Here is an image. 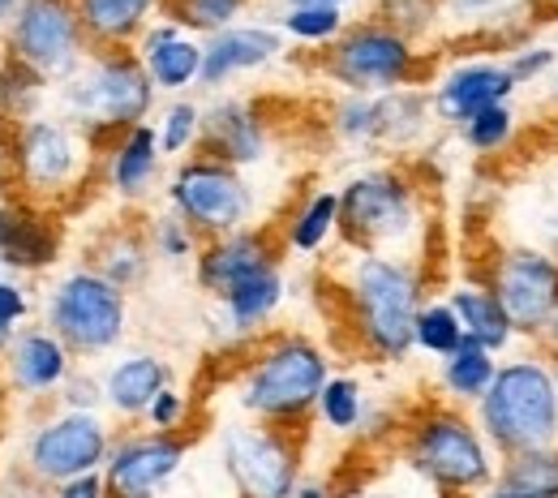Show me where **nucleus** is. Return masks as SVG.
Wrapping results in <instances>:
<instances>
[{"instance_id": "47", "label": "nucleus", "mask_w": 558, "mask_h": 498, "mask_svg": "<svg viewBox=\"0 0 558 498\" xmlns=\"http://www.w3.org/2000/svg\"><path fill=\"white\" fill-rule=\"evenodd\" d=\"M546 232H550V241H555V258H558V211L550 215V223H546Z\"/></svg>"}, {"instance_id": "48", "label": "nucleus", "mask_w": 558, "mask_h": 498, "mask_svg": "<svg viewBox=\"0 0 558 498\" xmlns=\"http://www.w3.org/2000/svg\"><path fill=\"white\" fill-rule=\"evenodd\" d=\"M486 498H529V495H515V490H502V486H494Z\"/></svg>"}, {"instance_id": "38", "label": "nucleus", "mask_w": 558, "mask_h": 498, "mask_svg": "<svg viewBox=\"0 0 558 498\" xmlns=\"http://www.w3.org/2000/svg\"><path fill=\"white\" fill-rule=\"evenodd\" d=\"M155 245H159L163 258H190V254H194V228H190L181 215H168V219H159V228H155Z\"/></svg>"}, {"instance_id": "4", "label": "nucleus", "mask_w": 558, "mask_h": 498, "mask_svg": "<svg viewBox=\"0 0 558 498\" xmlns=\"http://www.w3.org/2000/svg\"><path fill=\"white\" fill-rule=\"evenodd\" d=\"M323 387H327V356L301 336H283L254 361L241 400L250 413L267 422H288L310 413Z\"/></svg>"}, {"instance_id": "23", "label": "nucleus", "mask_w": 558, "mask_h": 498, "mask_svg": "<svg viewBox=\"0 0 558 498\" xmlns=\"http://www.w3.org/2000/svg\"><path fill=\"white\" fill-rule=\"evenodd\" d=\"M451 309L460 314V327H464V340L482 344L489 353H502L515 336V323L507 318L502 301L494 296V288L482 284H460L451 292Z\"/></svg>"}, {"instance_id": "25", "label": "nucleus", "mask_w": 558, "mask_h": 498, "mask_svg": "<svg viewBox=\"0 0 558 498\" xmlns=\"http://www.w3.org/2000/svg\"><path fill=\"white\" fill-rule=\"evenodd\" d=\"M279 296H283V280H279V267L271 263V267L236 280L219 301H223V309H228L236 331H254V327H263L276 314Z\"/></svg>"}, {"instance_id": "36", "label": "nucleus", "mask_w": 558, "mask_h": 498, "mask_svg": "<svg viewBox=\"0 0 558 498\" xmlns=\"http://www.w3.org/2000/svg\"><path fill=\"white\" fill-rule=\"evenodd\" d=\"M460 130H464V143L473 146V150H502V146L511 143V134H515V112L507 104H494V108L477 112Z\"/></svg>"}, {"instance_id": "8", "label": "nucleus", "mask_w": 558, "mask_h": 498, "mask_svg": "<svg viewBox=\"0 0 558 498\" xmlns=\"http://www.w3.org/2000/svg\"><path fill=\"white\" fill-rule=\"evenodd\" d=\"M172 207L194 232L228 236L241 232V223L250 219V190L232 163H219L207 155V159H190L172 177Z\"/></svg>"}, {"instance_id": "19", "label": "nucleus", "mask_w": 558, "mask_h": 498, "mask_svg": "<svg viewBox=\"0 0 558 498\" xmlns=\"http://www.w3.org/2000/svg\"><path fill=\"white\" fill-rule=\"evenodd\" d=\"M271 263H276V254H271L267 236L241 228V232L215 236L207 250H203V258H198V280H203L207 292L223 296L236 280H245V276H254V271H263V267H271Z\"/></svg>"}, {"instance_id": "39", "label": "nucleus", "mask_w": 558, "mask_h": 498, "mask_svg": "<svg viewBox=\"0 0 558 498\" xmlns=\"http://www.w3.org/2000/svg\"><path fill=\"white\" fill-rule=\"evenodd\" d=\"M26 292L17 284H0V349L13 340V323H22L26 318Z\"/></svg>"}, {"instance_id": "11", "label": "nucleus", "mask_w": 558, "mask_h": 498, "mask_svg": "<svg viewBox=\"0 0 558 498\" xmlns=\"http://www.w3.org/2000/svg\"><path fill=\"white\" fill-rule=\"evenodd\" d=\"M108 429L95 413H65L44 429H35L31 447H26V464L39 482L61 486L82 473H99V464H108Z\"/></svg>"}, {"instance_id": "51", "label": "nucleus", "mask_w": 558, "mask_h": 498, "mask_svg": "<svg viewBox=\"0 0 558 498\" xmlns=\"http://www.w3.org/2000/svg\"><path fill=\"white\" fill-rule=\"evenodd\" d=\"M0 263H4V258H0Z\"/></svg>"}, {"instance_id": "18", "label": "nucleus", "mask_w": 558, "mask_h": 498, "mask_svg": "<svg viewBox=\"0 0 558 498\" xmlns=\"http://www.w3.org/2000/svg\"><path fill=\"white\" fill-rule=\"evenodd\" d=\"M279 52L283 44L271 26H228L210 35V44L203 48V86H223L236 73L276 61Z\"/></svg>"}, {"instance_id": "12", "label": "nucleus", "mask_w": 558, "mask_h": 498, "mask_svg": "<svg viewBox=\"0 0 558 498\" xmlns=\"http://www.w3.org/2000/svg\"><path fill=\"white\" fill-rule=\"evenodd\" d=\"M223 464L241 498H296V447L279 429H228Z\"/></svg>"}, {"instance_id": "7", "label": "nucleus", "mask_w": 558, "mask_h": 498, "mask_svg": "<svg viewBox=\"0 0 558 498\" xmlns=\"http://www.w3.org/2000/svg\"><path fill=\"white\" fill-rule=\"evenodd\" d=\"M48 323L73 353H104L125 336V288L99 271H73L48 301Z\"/></svg>"}, {"instance_id": "41", "label": "nucleus", "mask_w": 558, "mask_h": 498, "mask_svg": "<svg viewBox=\"0 0 558 498\" xmlns=\"http://www.w3.org/2000/svg\"><path fill=\"white\" fill-rule=\"evenodd\" d=\"M555 48H524V52H515L511 61H507V70L515 82H529V77H537V73H546L555 65Z\"/></svg>"}, {"instance_id": "43", "label": "nucleus", "mask_w": 558, "mask_h": 498, "mask_svg": "<svg viewBox=\"0 0 558 498\" xmlns=\"http://www.w3.org/2000/svg\"><path fill=\"white\" fill-rule=\"evenodd\" d=\"M451 13H460V17H482L489 9H498L502 0H442Z\"/></svg>"}, {"instance_id": "3", "label": "nucleus", "mask_w": 558, "mask_h": 498, "mask_svg": "<svg viewBox=\"0 0 558 498\" xmlns=\"http://www.w3.org/2000/svg\"><path fill=\"white\" fill-rule=\"evenodd\" d=\"M150 99H155V82L142 57H125V52H108L82 65V73H73L65 86L70 117L90 134H117V130L130 134L150 112Z\"/></svg>"}, {"instance_id": "22", "label": "nucleus", "mask_w": 558, "mask_h": 498, "mask_svg": "<svg viewBox=\"0 0 558 498\" xmlns=\"http://www.w3.org/2000/svg\"><path fill=\"white\" fill-rule=\"evenodd\" d=\"M159 391H168V365L159 356H125L104 378V400L125 417L146 413Z\"/></svg>"}, {"instance_id": "20", "label": "nucleus", "mask_w": 558, "mask_h": 498, "mask_svg": "<svg viewBox=\"0 0 558 498\" xmlns=\"http://www.w3.org/2000/svg\"><path fill=\"white\" fill-rule=\"evenodd\" d=\"M142 65H146L150 82L159 90H181L194 77H203V48L194 39H185L177 22H163V26L146 31V39H142Z\"/></svg>"}, {"instance_id": "24", "label": "nucleus", "mask_w": 558, "mask_h": 498, "mask_svg": "<svg viewBox=\"0 0 558 498\" xmlns=\"http://www.w3.org/2000/svg\"><path fill=\"white\" fill-rule=\"evenodd\" d=\"M57 254V232L26 207L0 211V258L13 267H48Z\"/></svg>"}, {"instance_id": "50", "label": "nucleus", "mask_w": 558, "mask_h": 498, "mask_svg": "<svg viewBox=\"0 0 558 498\" xmlns=\"http://www.w3.org/2000/svg\"><path fill=\"white\" fill-rule=\"evenodd\" d=\"M344 498H387V495H369V490H352V495H344Z\"/></svg>"}, {"instance_id": "16", "label": "nucleus", "mask_w": 558, "mask_h": 498, "mask_svg": "<svg viewBox=\"0 0 558 498\" xmlns=\"http://www.w3.org/2000/svg\"><path fill=\"white\" fill-rule=\"evenodd\" d=\"M17 168L31 190H57L77 172V138L61 121H26L17 138Z\"/></svg>"}, {"instance_id": "14", "label": "nucleus", "mask_w": 558, "mask_h": 498, "mask_svg": "<svg viewBox=\"0 0 558 498\" xmlns=\"http://www.w3.org/2000/svg\"><path fill=\"white\" fill-rule=\"evenodd\" d=\"M185 460V438L177 434H134L108 451L104 482L108 498H155L181 469Z\"/></svg>"}, {"instance_id": "44", "label": "nucleus", "mask_w": 558, "mask_h": 498, "mask_svg": "<svg viewBox=\"0 0 558 498\" xmlns=\"http://www.w3.org/2000/svg\"><path fill=\"white\" fill-rule=\"evenodd\" d=\"M296 498H331L327 486H296Z\"/></svg>"}, {"instance_id": "34", "label": "nucleus", "mask_w": 558, "mask_h": 498, "mask_svg": "<svg viewBox=\"0 0 558 498\" xmlns=\"http://www.w3.org/2000/svg\"><path fill=\"white\" fill-rule=\"evenodd\" d=\"M318 409H323V422L340 434L361 426V413H365V400H361V387L352 378H327L323 396H318Z\"/></svg>"}, {"instance_id": "13", "label": "nucleus", "mask_w": 558, "mask_h": 498, "mask_svg": "<svg viewBox=\"0 0 558 498\" xmlns=\"http://www.w3.org/2000/svg\"><path fill=\"white\" fill-rule=\"evenodd\" d=\"M494 296L502 301L515 331H546L558 314V258L550 250H511L494 263Z\"/></svg>"}, {"instance_id": "37", "label": "nucleus", "mask_w": 558, "mask_h": 498, "mask_svg": "<svg viewBox=\"0 0 558 498\" xmlns=\"http://www.w3.org/2000/svg\"><path fill=\"white\" fill-rule=\"evenodd\" d=\"M203 138V112L194 104H172L159 121V150L163 155H181L185 146Z\"/></svg>"}, {"instance_id": "1", "label": "nucleus", "mask_w": 558, "mask_h": 498, "mask_svg": "<svg viewBox=\"0 0 558 498\" xmlns=\"http://www.w3.org/2000/svg\"><path fill=\"white\" fill-rule=\"evenodd\" d=\"M477 409L486 438L507 456L542 451L558 442V378L537 356L502 365Z\"/></svg>"}, {"instance_id": "42", "label": "nucleus", "mask_w": 558, "mask_h": 498, "mask_svg": "<svg viewBox=\"0 0 558 498\" xmlns=\"http://www.w3.org/2000/svg\"><path fill=\"white\" fill-rule=\"evenodd\" d=\"M57 498H108V482H104V473H82L73 482H61Z\"/></svg>"}, {"instance_id": "2", "label": "nucleus", "mask_w": 558, "mask_h": 498, "mask_svg": "<svg viewBox=\"0 0 558 498\" xmlns=\"http://www.w3.org/2000/svg\"><path fill=\"white\" fill-rule=\"evenodd\" d=\"M352 314L365 349L387 361H404L417 344L421 284L409 263L383 254H356L352 263Z\"/></svg>"}, {"instance_id": "6", "label": "nucleus", "mask_w": 558, "mask_h": 498, "mask_svg": "<svg viewBox=\"0 0 558 498\" xmlns=\"http://www.w3.org/2000/svg\"><path fill=\"white\" fill-rule=\"evenodd\" d=\"M409 460L434 486L460 490V495L482 490L494 477V464H489L482 434L469 426L460 413H447V409L425 413L413 426V434H409Z\"/></svg>"}, {"instance_id": "49", "label": "nucleus", "mask_w": 558, "mask_h": 498, "mask_svg": "<svg viewBox=\"0 0 558 498\" xmlns=\"http://www.w3.org/2000/svg\"><path fill=\"white\" fill-rule=\"evenodd\" d=\"M292 4H331V9H340L344 0H292Z\"/></svg>"}, {"instance_id": "45", "label": "nucleus", "mask_w": 558, "mask_h": 498, "mask_svg": "<svg viewBox=\"0 0 558 498\" xmlns=\"http://www.w3.org/2000/svg\"><path fill=\"white\" fill-rule=\"evenodd\" d=\"M17 4H22V0H0V22H9V17H17Z\"/></svg>"}, {"instance_id": "5", "label": "nucleus", "mask_w": 558, "mask_h": 498, "mask_svg": "<svg viewBox=\"0 0 558 498\" xmlns=\"http://www.w3.org/2000/svg\"><path fill=\"white\" fill-rule=\"evenodd\" d=\"M86 31L77 17V0H22L9 26V52L17 65L44 77L65 82L82 70Z\"/></svg>"}, {"instance_id": "30", "label": "nucleus", "mask_w": 558, "mask_h": 498, "mask_svg": "<svg viewBox=\"0 0 558 498\" xmlns=\"http://www.w3.org/2000/svg\"><path fill=\"white\" fill-rule=\"evenodd\" d=\"M336 223H340V194L323 190V194H314V198L305 203V211L292 219L288 245L301 250V254H314V250H323V241L336 232Z\"/></svg>"}, {"instance_id": "40", "label": "nucleus", "mask_w": 558, "mask_h": 498, "mask_svg": "<svg viewBox=\"0 0 558 498\" xmlns=\"http://www.w3.org/2000/svg\"><path fill=\"white\" fill-rule=\"evenodd\" d=\"M146 417H150V426L155 429L172 434V429L181 426V417H185V396H177L172 387H168V391H159V396H155V404L146 409Z\"/></svg>"}, {"instance_id": "10", "label": "nucleus", "mask_w": 558, "mask_h": 498, "mask_svg": "<svg viewBox=\"0 0 558 498\" xmlns=\"http://www.w3.org/2000/svg\"><path fill=\"white\" fill-rule=\"evenodd\" d=\"M417 223L413 190L391 172H369L344 185L340 194V228L361 254H378V245H396Z\"/></svg>"}, {"instance_id": "35", "label": "nucleus", "mask_w": 558, "mask_h": 498, "mask_svg": "<svg viewBox=\"0 0 558 498\" xmlns=\"http://www.w3.org/2000/svg\"><path fill=\"white\" fill-rule=\"evenodd\" d=\"M283 31L305 39V44H323V39H336L344 31V13L331 4H292L283 13Z\"/></svg>"}, {"instance_id": "21", "label": "nucleus", "mask_w": 558, "mask_h": 498, "mask_svg": "<svg viewBox=\"0 0 558 498\" xmlns=\"http://www.w3.org/2000/svg\"><path fill=\"white\" fill-rule=\"evenodd\" d=\"M9 374L22 391H52L70 374V349L52 331H26L9 344Z\"/></svg>"}, {"instance_id": "46", "label": "nucleus", "mask_w": 558, "mask_h": 498, "mask_svg": "<svg viewBox=\"0 0 558 498\" xmlns=\"http://www.w3.org/2000/svg\"><path fill=\"white\" fill-rule=\"evenodd\" d=\"M546 340H550V349H558V314L546 323Z\"/></svg>"}, {"instance_id": "33", "label": "nucleus", "mask_w": 558, "mask_h": 498, "mask_svg": "<svg viewBox=\"0 0 558 498\" xmlns=\"http://www.w3.org/2000/svg\"><path fill=\"white\" fill-rule=\"evenodd\" d=\"M99 276L112 280L117 288L138 284L142 276H146V245H142L138 236H125V232L112 236L104 245V254H99Z\"/></svg>"}, {"instance_id": "31", "label": "nucleus", "mask_w": 558, "mask_h": 498, "mask_svg": "<svg viewBox=\"0 0 558 498\" xmlns=\"http://www.w3.org/2000/svg\"><path fill=\"white\" fill-rule=\"evenodd\" d=\"M464 344V327H460V314L447 305H421L417 314V349L434 356H451Z\"/></svg>"}, {"instance_id": "26", "label": "nucleus", "mask_w": 558, "mask_h": 498, "mask_svg": "<svg viewBox=\"0 0 558 498\" xmlns=\"http://www.w3.org/2000/svg\"><path fill=\"white\" fill-rule=\"evenodd\" d=\"M159 168V134L150 125H134L112 150V185L125 198H142Z\"/></svg>"}, {"instance_id": "28", "label": "nucleus", "mask_w": 558, "mask_h": 498, "mask_svg": "<svg viewBox=\"0 0 558 498\" xmlns=\"http://www.w3.org/2000/svg\"><path fill=\"white\" fill-rule=\"evenodd\" d=\"M498 486L529 498H558V451L555 447H542V451L507 456Z\"/></svg>"}, {"instance_id": "17", "label": "nucleus", "mask_w": 558, "mask_h": 498, "mask_svg": "<svg viewBox=\"0 0 558 498\" xmlns=\"http://www.w3.org/2000/svg\"><path fill=\"white\" fill-rule=\"evenodd\" d=\"M203 146L219 163H254L267 150L263 117L245 99H223L210 112H203Z\"/></svg>"}, {"instance_id": "32", "label": "nucleus", "mask_w": 558, "mask_h": 498, "mask_svg": "<svg viewBox=\"0 0 558 498\" xmlns=\"http://www.w3.org/2000/svg\"><path fill=\"white\" fill-rule=\"evenodd\" d=\"M245 4L250 0H168V13L185 31H210V35H219V31L232 26V17Z\"/></svg>"}, {"instance_id": "15", "label": "nucleus", "mask_w": 558, "mask_h": 498, "mask_svg": "<svg viewBox=\"0 0 558 498\" xmlns=\"http://www.w3.org/2000/svg\"><path fill=\"white\" fill-rule=\"evenodd\" d=\"M515 86H520V82L511 77L507 61H469V65H460V70L447 73V77L438 82V90H434L429 104H434V112H438L442 121L469 125L477 112H486L494 104H507Z\"/></svg>"}, {"instance_id": "9", "label": "nucleus", "mask_w": 558, "mask_h": 498, "mask_svg": "<svg viewBox=\"0 0 558 498\" xmlns=\"http://www.w3.org/2000/svg\"><path fill=\"white\" fill-rule=\"evenodd\" d=\"M413 70H417V52H413L409 35H400L396 26H383V22L349 31L327 61V73L336 82H344L352 95L400 90L413 77Z\"/></svg>"}, {"instance_id": "29", "label": "nucleus", "mask_w": 558, "mask_h": 498, "mask_svg": "<svg viewBox=\"0 0 558 498\" xmlns=\"http://www.w3.org/2000/svg\"><path fill=\"white\" fill-rule=\"evenodd\" d=\"M494 374H498L494 353L482 349V344H473V340H464L456 353L442 361V382H447V391L456 400H477L482 404V396L489 391Z\"/></svg>"}, {"instance_id": "27", "label": "nucleus", "mask_w": 558, "mask_h": 498, "mask_svg": "<svg viewBox=\"0 0 558 498\" xmlns=\"http://www.w3.org/2000/svg\"><path fill=\"white\" fill-rule=\"evenodd\" d=\"M150 9H155V0H77L82 31L95 44H125V39H134Z\"/></svg>"}]
</instances>
